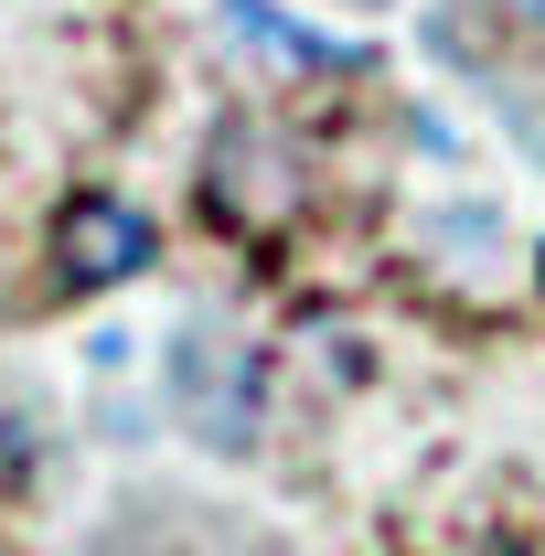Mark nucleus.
Listing matches in <instances>:
<instances>
[{
    "mask_svg": "<svg viewBox=\"0 0 545 556\" xmlns=\"http://www.w3.org/2000/svg\"><path fill=\"white\" fill-rule=\"evenodd\" d=\"M0 556H11V546H0Z\"/></svg>",
    "mask_w": 545,
    "mask_h": 556,
    "instance_id": "6",
    "label": "nucleus"
},
{
    "mask_svg": "<svg viewBox=\"0 0 545 556\" xmlns=\"http://www.w3.org/2000/svg\"><path fill=\"white\" fill-rule=\"evenodd\" d=\"M225 33H236L246 54L289 65V75H364V43H342V33H310V22H289L278 0H225Z\"/></svg>",
    "mask_w": 545,
    "mask_h": 556,
    "instance_id": "2",
    "label": "nucleus"
},
{
    "mask_svg": "<svg viewBox=\"0 0 545 556\" xmlns=\"http://www.w3.org/2000/svg\"><path fill=\"white\" fill-rule=\"evenodd\" d=\"M182 396H193V428H204L214 450H246L268 375H257V353H225V375H214V364H182Z\"/></svg>",
    "mask_w": 545,
    "mask_h": 556,
    "instance_id": "3",
    "label": "nucleus"
},
{
    "mask_svg": "<svg viewBox=\"0 0 545 556\" xmlns=\"http://www.w3.org/2000/svg\"><path fill=\"white\" fill-rule=\"evenodd\" d=\"M161 257V225H150V204H129V193H75L65 214H54V278L65 289H118V278H139Z\"/></svg>",
    "mask_w": 545,
    "mask_h": 556,
    "instance_id": "1",
    "label": "nucleus"
},
{
    "mask_svg": "<svg viewBox=\"0 0 545 556\" xmlns=\"http://www.w3.org/2000/svg\"><path fill=\"white\" fill-rule=\"evenodd\" d=\"M289 193H300V182H289V161H278L268 139H214V214H246V225H257V214H278L289 204Z\"/></svg>",
    "mask_w": 545,
    "mask_h": 556,
    "instance_id": "4",
    "label": "nucleus"
},
{
    "mask_svg": "<svg viewBox=\"0 0 545 556\" xmlns=\"http://www.w3.org/2000/svg\"><path fill=\"white\" fill-rule=\"evenodd\" d=\"M492 11H503L514 33H545V0H492Z\"/></svg>",
    "mask_w": 545,
    "mask_h": 556,
    "instance_id": "5",
    "label": "nucleus"
}]
</instances>
